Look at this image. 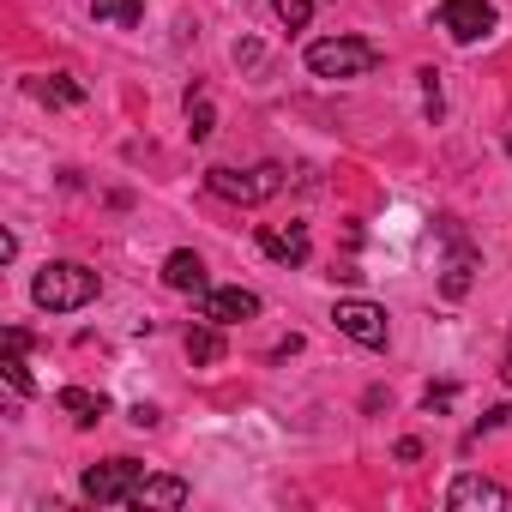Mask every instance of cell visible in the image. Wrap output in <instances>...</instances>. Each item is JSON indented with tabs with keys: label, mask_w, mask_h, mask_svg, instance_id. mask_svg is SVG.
<instances>
[{
	"label": "cell",
	"mask_w": 512,
	"mask_h": 512,
	"mask_svg": "<svg viewBox=\"0 0 512 512\" xmlns=\"http://www.w3.org/2000/svg\"><path fill=\"white\" fill-rule=\"evenodd\" d=\"M7 350H31V332L25 326H7Z\"/></svg>",
	"instance_id": "obj_22"
},
{
	"label": "cell",
	"mask_w": 512,
	"mask_h": 512,
	"mask_svg": "<svg viewBox=\"0 0 512 512\" xmlns=\"http://www.w3.org/2000/svg\"><path fill=\"white\" fill-rule=\"evenodd\" d=\"M139 476H145L139 458H109V464H91V470L79 476V494L97 500V506H127L133 488H139Z\"/></svg>",
	"instance_id": "obj_4"
},
{
	"label": "cell",
	"mask_w": 512,
	"mask_h": 512,
	"mask_svg": "<svg viewBox=\"0 0 512 512\" xmlns=\"http://www.w3.org/2000/svg\"><path fill=\"white\" fill-rule=\"evenodd\" d=\"M422 109H428V121H440V109H446V103H440V73H434V67L422 73Z\"/></svg>",
	"instance_id": "obj_20"
},
{
	"label": "cell",
	"mask_w": 512,
	"mask_h": 512,
	"mask_svg": "<svg viewBox=\"0 0 512 512\" xmlns=\"http://www.w3.org/2000/svg\"><path fill=\"white\" fill-rule=\"evenodd\" d=\"M500 380H506V386H512V344H506V368H500Z\"/></svg>",
	"instance_id": "obj_25"
},
{
	"label": "cell",
	"mask_w": 512,
	"mask_h": 512,
	"mask_svg": "<svg viewBox=\"0 0 512 512\" xmlns=\"http://www.w3.org/2000/svg\"><path fill=\"white\" fill-rule=\"evenodd\" d=\"M272 7H278V19H284L290 31H302V25L314 19V7H320V0H272Z\"/></svg>",
	"instance_id": "obj_19"
},
{
	"label": "cell",
	"mask_w": 512,
	"mask_h": 512,
	"mask_svg": "<svg viewBox=\"0 0 512 512\" xmlns=\"http://www.w3.org/2000/svg\"><path fill=\"white\" fill-rule=\"evenodd\" d=\"M260 247L272 253L278 266H308V253H314V241H308V229H302V223H290V229L260 223Z\"/></svg>",
	"instance_id": "obj_9"
},
{
	"label": "cell",
	"mask_w": 512,
	"mask_h": 512,
	"mask_svg": "<svg viewBox=\"0 0 512 512\" xmlns=\"http://www.w3.org/2000/svg\"><path fill=\"white\" fill-rule=\"evenodd\" d=\"M205 187L229 205H266L284 193V163H260V169H205Z\"/></svg>",
	"instance_id": "obj_3"
},
{
	"label": "cell",
	"mask_w": 512,
	"mask_h": 512,
	"mask_svg": "<svg viewBox=\"0 0 512 512\" xmlns=\"http://www.w3.org/2000/svg\"><path fill=\"white\" fill-rule=\"evenodd\" d=\"M506 151H512V133H506Z\"/></svg>",
	"instance_id": "obj_26"
},
{
	"label": "cell",
	"mask_w": 512,
	"mask_h": 512,
	"mask_svg": "<svg viewBox=\"0 0 512 512\" xmlns=\"http://www.w3.org/2000/svg\"><path fill=\"white\" fill-rule=\"evenodd\" d=\"M31 91H37L43 103H67V109H73V103H85V85H79L73 73H49V79H37Z\"/></svg>",
	"instance_id": "obj_15"
},
{
	"label": "cell",
	"mask_w": 512,
	"mask_h": 512,
	"mask_svg": "<svg viewBox=\"0 0 512 512\" xmlns=\"http://www.w3.org/2000/svg\"><path fill=\"white\" fill-rule=\"evenodd\" d=\"M440 31L452 43H482L494 31V7L488 0H440Z\"/></svg>",
	"instance_id": "obj_6"
},
{
	"label": "cell",
	"mask_w": 512,
	"mask_h": 512,
	"mask_svg": "<svg viewBox=\"0 0 512 512\" xmlns=\"http://www.w3.org/2000/svg\"><path fill=\"white\" fill-rule=\"evenodd\" d=\"M97 272L91 266H79V260H55V266H43L37 272V284H31V302L43 308V314H73V308H85V302H97Z\"/></svg>",
	"instance_id": "obj_1"
},
{
	"label": "cell",
	"mask_w": 512,
	"mask_h": 512,
	"mask_svg": "<svg viewBox=\"0 0 512 512\" xmlns=\"http://www.w3.org/2000/svg\"><path fill=\"white\" fill-rule=\"evenodd\" d=\"M61 410L79 422V428H97L109 416V398L103 392H85V386H61Z\"/></svg>",
	"instance_id": "obj_12"
},
{
	"label": "cell",
	"mask_w": 512,
	"mask_h": 512,
	"mask_svg": "<svg viewBox=\"0 0 512 512\" xmlns=\"http://www.w3.org/2000/svg\"><path fill=\"white\" fill-rule=\"evenodd\" d=\"M380 67V49L368 37H326V43H308V73L314 79H362Z\"/></svg>",
	"instance_id": "obj_2"
},
{
	"label": "cell",
	"mask_w": 512,
	"mask_h": 512,
	"mask_svg": "<svg viewBox=\"0 0 512 512\" xmlns=\"http://www.w3.org/2000/svg\"><path fill=\"white\" fill-rule=\"evenodd\" d=\"M187 356H193L199 368H211V362H223V338H217V326H211V320L187 332Z\"/></svg>",
	"instance_id": "obj_17"
},
{
	"label": "cell",
	"mask_w": 512,
	"mask_h": 512,
	"mask_svg": "<svg viewBox=\"0 0 512 512\" xmlns=\"http://www.w3.org/2000/svg\"><path fill=\"white\" fill-rule=\"evenodd\" d=\"M163 284H169V290H181V296H199V290H211V284H205V260H199L193 247H175L169 260H163Z\"/></svg>",
	"instance_id": "obj_10"
},
{
	"label": "cell",
	"mask_w": 512,
	"mask_h": 512,
	"mask_svg": "<svg viewBox=\"0 0 512 512\" xmlns=\"http://www.w3.org/2000/svg\"><path fill=\"white\" fill-rule=\"evenodd\" d=\"M187 133H193L199 145L217 133V109H211V97H205V91H187Z\"/></svg>",
	"instance_id": "obj_16"
},
{
	"label": "cell",
	"mask_w": 512,
	"mask_h": 512,
	"mask_svg": "<svg viewBox=\"0 0 512 512\" xmlns=\"http://www.w3.org/2000/svg\"><path fill=\"white\" fill-rule=\"evenodd\" d=\"M0 374H7V386H13L19 398H31V392H37L31 368H25V350H7V362H0Z\"/></svg>",
	"instance_id": "obj_18"
},
{
	"label": "cell",
	"mask_w": 512,
	"mask_h": 512,
	"mask_svg": "<svg viewBox=\"0 0 512 512\" xmlns=\"http://www.w3.org/2000/svg\"><path fill=\"white\" fill-rule=\"evenodd\" d=\"M187 482L181 476H139V488H133V500L127 506H163V512H175V506H187Z\"/></svg>",
	"instance_id": "obj_11"
},
{
	"label": "cell",
	"mask_w": 512,
	"mask_h": 512,
	"mask_svg": "<svg viewBox=\"0 0 512 512\" xmlns=\"http://www.w3.org/2000/svg\"><path fill=\"white\" fill-rule=\"evenodd\" d=\"M91 19L97 25H115V31H133L145 19V0H91Z\"/></svg>",
	"instance_id": "obj_14"
},
{
	"label": "cell",
	"mask_w": 512,
	"mask_h": 512,
	"mask_svg": "<svg viewBox=\"0 0 512 512\" xmlns=\"http://www.w3.org/2000/svg\"><path fill=\"white\" fill-rule=\"evenodd\" d=\"M446 506H452V512H506V506H512V494H506L494 476L464 470V476L446 488Z\"/></svg>",
	"instance_id": "obj_7"
},
{
	"label": "cell",
	"mask_w": 512,
	"mask_h": 512,
	"mask_svg": "<svg viewBox=\"0 0 512 512\" xmlns=\"http://www.w3.org/2000/svg\"><path fill=\"white\" fill-rule=\"evenodd\" d=\"M452 398H458V386H428L422 392V410L434 416V410H452Z\"/></svg>",
	"instance_id": "obj_21"
},
{
	"label": "cell",
	"mask_w": 512,
	"mask_h": 512,
	"mask_svg": "<svg viewBox=\"0 0 512 512\" xmlns=\"http://www.w3.org/2000/svg\"><path fill=\"white\" fill-rule=\"evenodd\" d=\"M446 235H452V229H446ZM470 266H476V260H470V247L452 235V253H446V278H440V296H446V302H458V296L470 290Z\"/></svg>",
	"instance_id": "obj_13"
},
{
	"label": "cell",
	"mask_w": 512,
	"mask_h": 512,
	"mask_svg": "<svg viewBox=\"0 0 512 512\" xmlns=\"http://www.w3.org/2000/svg\"><path fill=\"white\" fill-rule=\"evenodd\" d=\"M133 428H157V410L151 404H133Z\"/></svg>",
	"instance_id": "obj_23"
},
{
	"label": "cell",
	"mask_w": 512,
	"mask_h": 512,
	"mask_svg": "<svg viewBox=\"0 0 512 512\" xmlns=\"http://www.w3.org/2000/svg\"><path fill=\"white\" fill-rule=\"evenodd\" d=\"M422 458V440H398V464H416Z\"/></svg>",
	"instance_id": "obj_24"
},
{
	"label": "cell",
	"mask_w": 512,
	"mask_h": 512,
	"mask_svg": "<svg viewBox=\"0 0 512 512\" xmlns=\"http://www.w3.org/2000/svg\"><path fill=\"white\" fill-rule=\"evenodd\" d=\"M253 314H260V296L241 290V284H229V290H199V320H211V326H241V320H253Z\"/></svg>",
	"instance_id": "obj_8"
},
{
	"label": "cell",
	"mask_w": 512,
	"mask_h": 512,
	"mask_svg": "<svg viewBox=\"0 0 512 512\" xmlns=\"http://www.w3.org/2000/svg\"><path fill=\"white\" fill-rule=\"evenodd\" d=\"M332 320H338V332L356 338L362 350H386V338H392L386 308H380V302H362V296H344V302L332 308Z\"/></svg>",
	"instance_id": "obj_5"
}]
</instances>
